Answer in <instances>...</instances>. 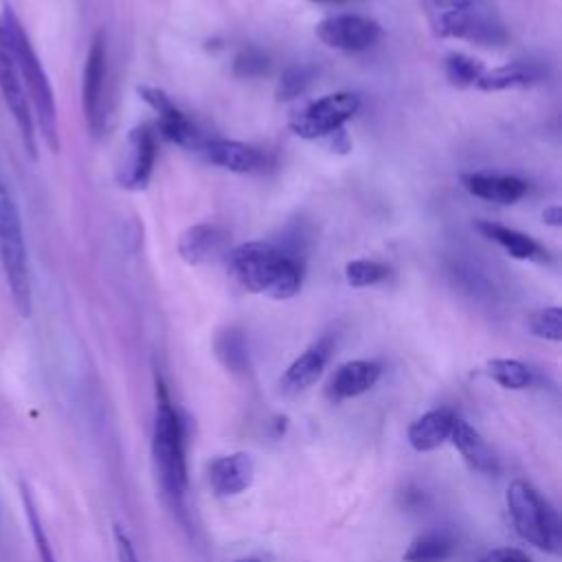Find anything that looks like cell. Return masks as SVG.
Segmentation results:
<instances>
[{
    "label": "cell",
    "mask_w": 562,
    "mask_h": 562,
    "mask_svg": "<svg viewBox=\"0 0 562 562\" xmlns=\"http://www.w3.org/2000/svg\"><path fill=\"white\" fill-rule=\"evenodd\" d=\"M0 32H3V40L10 49V55L16 64V71L21 75V82L27 90L36 130H40L47 148L58 154L60 152V117H58V101L51 86V79L40 62V55L36 53L18 14L12 5H5L3 14H0Z\"/></svg>",
    "instance_id": "obj_1"
},
{
    "label": "cell",
    "mask_w": 562,
    "mask_h": 562,
    "mask_svg": "<svg viewBox=\"0 0 562 562\" xmlns=\"http://www.w3.org/2000/svg\"><path fill=\"white\" fill-rule=\"evenodd\" d=\"M236 279L255 295L284 301L299 295L303 286V264L268 242H247L229 258Z\"/></svg>",
    "instance_id": "obj_2"
},
{
    "label": "cell",
    "mask_w": 562,
    "mask_h": 562,
    "mask_svg": "<svg viewBox=\"0 0 562 562\" xmlns=\"http://www.w3.org/2000/svg\"><path fill=\"white\" fill-rule=\"evenodd\" d=\"M0 268L5 273L12 301L18 314L25 319L32 316L34 282H32L29 249H27L18 200L5 178H0Z\"/></svg>",
    "instance_id": "obj_3"
},
{
    "label": "cell",
    "mask_w": 562,
    "mask_h": 562,
    "mask_svg": "<svg viewBox=\"0 0 562 562\" xmlns=\"http://www.w3.org/2000/svg\"><path fill=\"white\" fill-rule=\"evenodd\" d=\"M157 415L152 433V455L163 490L174 501H183L189 484L187 453H185V424L174 409L165 385L157 383Z\"/></svg>",
    "instance_id": "obj_4"
},
{
    "label": "cell",
    "mask_w": 562,
    "mask_h": 562,
    "mask_svg": "<svg viewBox=\"0 0 562 562\" xmlns=\"http://www.w3.org/2000/svg\"><path fill=\"white\" fill-rule=\"evenodd\" d=\"M505 503L516 534L536 549L560 555L562 553V521L555 508L527 482H512Z\"/></svg>",
    "instance_id": "obj_5"
},
{
    "label": "cell",
    "mask_w": 562,
    "mask_h": 562,
    "mask_svg": "<svg viewBox=\"0 0 562 562\" xmlns=\"http://www.w3.org/2000/svg\"><path fill=\"white\" fill-rule=\"evenodd\" d=\"M359 110L361 97L357 92H332L299 108L290 117V130L305 141L325 139L339 135Z\"/></svg>",
    "instance_id": "obj_6"
},
{
    "label": "cell",
    "mask_w": 562,
    "mask_h": 562,
    "mask_svg": "<svg viewBox=\"0 0 562 562\" xmlns=\"http://www.w3.org/2000/svg\"><path fill=\"white\" fill-rule=\"evenodd\" d=\"M0 95H3L10 115L16 122L25 152L29 154L32 161H38V139H36L38 133H36L34 110H32L27 90L21 82V75L16 71V64L10 55V49L3 40V32H0Z\"/></svg>",
    "instance_id": "obj_7"
},
{
    "label": "cell",
    "mask_w": 562,
    "mask_h": 562,
    "mask_svg": "<svg viewBox=\"0 0 562 562\" xmlns=\"http://www.w3.org/2000/svg\"><path fill=\"white\" fill-rule=\"evenodd\" d=\"M105 77H108V42L105 34L97 32L84 64L82 108L88 130L99 137L105 124Z\"/></svg>",
    "instance_id": "obj_8"
},
{
    "label": "cell",
    "mask_w": 562,
    "mask_h": 562,
    "mask_svg": "<svg viewBox=\"0 0 562 562\" xmlns=\"http://www.w3.org/2000/svg\"><path fill=\"white\" fill-rule=\"evenodd\" d=\"M316 38L336 51L346 53H361L372 49L380 36L383 29L376 21L359 16V14H339L329 16L316 25Z\"/></svg>",
    "instance_id": "obj_9"
},
{
    "label": "cell",
    "mask_w": 562,
    "mask_h": 562,
    "mask_svg": "<svg viewBox=\"0 0 562 562\" xmlns=\"http://www.w3.org/2000/svg\"><path fill=\"white\" fill-rule=\"evenodd\" d=\"M435 32L441 38H466L479 45H501L505 42V32L499 23H495L488 14L479 10V5L439 14L435 21Z\"/></svg>",
    "instance_id": "obj_10"
},
{
    "label": "cell",
    "mask_w": 562,
    "mask_h": 562,
    "mask_svg": "<svg viewBox=\"0 0 562 562\" xmlns=\"http://www.w3.org/2000/svg\"><path fill=\"white\" fill-rule=\"evenodd\" d=\"M139 95L159 115V130L167 141L183 146V148L198 146L200 135H198L196 126L187 120L185 112L180 108H176V103L163 90L152 88V86H141Z\"/></svg>",
    "instance_id": "obj_11"
},
{
    "label": "cell",
    "mask_w": 562,
    "mask_h": 562,
    "mask_svg": "<svg viewBox=\"0 0 562 562\" xmlns=\"http://www.w3.org/2000/svg\"><path fill=\"white\" fill-rule=\"evenodd\" d=\"M154 161H157L154 133L150 130V126L135 128L128 137V159L117 174L120 185L133 191L146 189L152 178Z\"/></svg>",
    "instance_id": "obj_12"
},
{
    "label": "cell",
    "mask_w": 562,
    "mask_h": 562,
    "mask_svg": "<svg viewBox=\"0 0 562 562\" xmlns=\"http://www.w3.org/2000/svg\"><path fill=\"white\" fill-rule=\"evenodd\" d=\"M255 479V462L249 453H234L220 458L209 469V482L215 495L236 497L251 488Z\"/></svg>",
    "instance_id": "obj_13"
},
{
    "label": "cell",
    "mask_w": 562,
    "mask_h": 562,
    "mask_svg": "<svg viewBox=\"0 0 562 562\" xmlns=\"http://www.w3.org/2000/svg\"><path fill=\"white\" fill-rule=\"evenodd\" d=\"M202 154L209 163L236 174H253L266 165V159L258 148L247 146L242 141H232V139L207 141L202 146Z\"/></svg>",
    "instance_id": "obj_14"
},
{
    "label": "cell",
    "mask_w": 562,
    "mask_h": 562,
    "mask_svg": "<svg viewBox=\"0 0 562 562\" xmlns=\"http://www.w3.org/2000/svg\"><path fill=\"white\" fill-rule=\"evenodd\" d=\"M383 376V365L376 361H352L341 365L327 385V396L336 402L367 394Z\"/></svg>",
    "instance_id": "obj_15"
},
{
    "label": "cell",
    "mask_w": 562,
    "mask_h": 562,
    "mask_svg": "<svg viewBox=\"0 0 562 562\" xmlns=\"http://www.w3.org/2000/svg\"><path fill=\"white\" fill-rule=\"evenodd\" d=\"M329 357H332V339L325 336V339H319L299 359L292 361V365L286 370L282 378V389L286 394H299L310 389L321 378Z\"/></svg>",
    "instance_id": "obj_16"
},
{
    "label": "cell",
    "mask_w": 562,
    "mask_h": 562,
    "mask_svg": "<svg viewBox=\"0 0 562 562\" xmlns=\"http://www.w3.org/2000/svg\"><path fill=\"white\" fill-rule=\"evenodd\" d=\"M462 183L466 191L473 193L475 198L497 202V204H514L527 193V183L508 174L473 172V174H464Z\"/></svg>",
    "instance_id": "obj_17"
},
{
    "label": "cell",
    "mask_w": 562,
    "mask_h": 562,
    "mask_svg": "<svg viewBox=\"0 0 562 562\" xmlns=\"http://www.w3.org/2000/svg\"><path fill=\"white\" fill-rule=\"evenodd\" d=\"M451 441L455 444V448L462 453V458L471 466V471L482 473V475L499 473V462L492 453V448L482 437V433L475 426H471L466 420H462V417L455 420Z\"/></svg>",
    "instance_id": "obj_18"
},
{
    "label": "cell",
    "mask_w": 562,
    "mask_h": 562,
    "mask_svg": "<svg viewBox=\"0 0 562 562\" xmlns=\"http://www.w3.org/2000/svg\"><path fill=\"white\" fill-rule=\"evenodd\" d=\"M455 411L451 409H433L417 417L409 426V444L417 453H428L439 448L446 439H451L453 426H455Z\"/></svg>",
    "instance_id": "obj_19"
},
{
    "label": "cell",
    "mask_w": 562,
    "mask_h": 562,
    "mask_svg": "<svg viewBox=\"0 0 562 562\" xmlns=\"http://www.w3.org/2000/svg\"><path fill=\"white\" fill-rule=\"evenodd\" d=\"M224 240L227 236L215 224H196L180 236L178 253L187 264L198 266L213 260L222 251Z\"/></svg>",
    "instance_id": "obj_20"
},
{
    "label": "cell",
    "mask_w": 562,
    "mask_h": 562,
    "mask_svg": "<svg viewBox=\"0 0 562 562\" xmlns=\"http://www.w3.org/2000/svg\"><path fill=\"white\" fill-rule=\"evenodd\" d=\"M477 229L484 238L499 245L514 260H547V253L538 247V242L516 229L503 227V224L488 222V220L479 222Z\"/></svg>",
    "instance_id": "obj_21"
},
{
    "label": "cell",
    "mask_w": 562,
    "mask_h": 562,
    "mask_svg": "<svg viewBox=\"0 0 562 562\" xmlns=\"http://www.w3.org/2000/svg\"><path fill=\"white\" fill-rule=\"evenodd\" d=\"M540 77H542V71L534 62H512L508 66L486 71L477 82V88L484 92L516 90L540 82Z\"/></svg>",
    "instance_id": "obj_22"
},
{
    "label": "cell",
    "mask_w": 562,
    "mask_h": 562,
    "mask_svg": "<svg viewBox=\"0 0 562 562\" xmlns=\"http://www.w3.org/2000/svg\"><path fill=\"white\" fill-rule=\"evenodd\" d=\"M458 551L455 534L446 529H433L417 536L404 551V562H448Z\"/></svg>",
    "instance_id": "obj_23"
},
{
    "label": "cell",
    "mask_w": 562,
    "mask_h": 562,
    "mask_svg": "<svg viewBox=\"0 0 562 562\" xmlns=\"http://www.w3.org/2000/svg\"><path fill=\"white\" fill-rule=\"evenodd\" d=\"M488 376L503 389H527L532 385V372L525 363L514 359H492L488 361Z\"/></svg>",
    "instance_id": "obj_24"
},
{
    "label": "cell",
    "mask_w": 562,
    "mask_h": 562,
    "mask_svg": "<svg viewBox=\"0 0 562 562\" xmlns=\"http://www.w3.org/2000/svg\"><path fill=\"white\" fill-rule=\"evenodd\" d=\"M444 73H446V79L455 88H469V86H477V82L486 73V66L471 55L451 53L444 62Z\"/></svg>",
    "instance_id": "obj_25"
},
{
    "label": "cell",
    "mask_w": 562,
    "mask_h": 562,
    "mask_svg": "<svg viewBox=\"0 0 562 562\" xmlns=\"http://www.w3.org/2000/svg\"><path fill=\"white\" fill-rule=\"evenodd\" d=\"M21 497H23L27 523H29V529H32V536H34V542H36L40 562H55V553H53V549H51L49 536H47V532H45V525H42V521H40L38 508H36V503H34V497H32L27 484L21 486Z\"/></svg>",
    "instance_id": "obj_26"
},
{
    "label": "cell",
    "mask_w": 562,
    "mask_h": 562,
    "mask_svg": "<svg viewBox=\"0 0 562 562\" xmlns=\"http://www.w3.org/2000/svg\"><path fill=\"white\" fill-rule=\"evenodd\" d=\"M312 77H314V71L305 64L288 66L277 82V92H275L277 99L279 101L297 99L299 95H303L308 90V86L312 84Z\"/></svg>",
    "instance_id": "obj_27"
},
{
    "label": "cell",
    "mask_w": 562,
    "mask_h": 562,
    "mask_svg": "<svg viewBox=\"0 0 562 562\" xmlns=\"http://www.w3.org/2000/svg\"><path fill=\"white\" fill-rule=\"evenodd\" d=\"M217 354L224 361V365L232 367L234 372H240L249 365L247 344L238 329H227L217 341Z\"/></svg>",
    "instance_id": "obj_28"
},
{
    "label": "cell",
    "mask_w": 562,
    "mask_h": 562,
    "mask_svg": "<svg viewBox=\"0 0 562 562\" xmlns=\"http://www.w3.org/2000/svg\"><path fill=\"white\" fill-rule=\"evenodd\" d=\"M389 277V268L380 262L357 260L346 266V279L352 288H367L385 282Z\"/></svg>",
    "instance_id": "obj_29"
},
{
    "label": "cell",
    "mask_w": 562,
    "mask_h": 562,
    "mask_svg": "<svg viewBox=\"0 0 562 562\" xmlns=\"http://www.w3.org/2000/svg\"><path fill=\"white\" fill-rule=\"evenodd\" d=\"M529 329L538 339L560 344L562 341V310L560 308H542L532 314Z\"/></svg>",
    "instance_id": "obj_30"
},
{
    "label": "cell",
    "mask_w": 562,
    "mask_h": 562,
    "mask_svg": "<svg viewBox=\"0 0 562 562\" xmlns=\"http://www.w3.org/2000/svg\"><path fill=\"white\" fill-rule=\"evenodd\" d=\"M268 58L260 49H245L234 64L238 77H260L268 71Z\"/></svg>",
    "instance_id": "obj_31"
},
{
    "label": "cell",
    "mask_w": 562,
    "mask_h": 562,
    "mask_svg": "<svg viewBox=\"0 0 562 562\" xmlns=\"http://www.w3.org/2000/svg\"><path fill=\"white\" fill-rule=\"evenodd\" d=\"M477 562H532V558H529L523 549L501 547V549L488 551V553H486L484 558H479Z\"/></svg>",
    "instance_id": "obj_32"
},
{
    "label": "cell",
    "mask_w": 562,
    "mask_h": 562,
    "mask_svg": "<svg viewBox=\"0 0 562 562\" xmlns=\"http://www.w3.org/2000/svg\"><path fill=\"white\" fill-rule=\"evenodd\" d=\"M115 542H117V555H120V562H139V555L135 551V545L130 540V536L117 527L115 529Z\"/></svg>",
    "instance_id": "obj_33"
},
{
    "label": "cell",
    "mask_w": 562,
    "mask_h": 562,
    "mask_svg": "<svg viewBox=\"0 0 562 562\" xmlns=\"http://www.w3.org/2000/svg\"><path fill=\"white\" fill-rule=\"evenodd\" d=\"M430 8L435 10V14H448V12H460V10H469L479 5V0H428Z\"/></svg>",
    "instance_id": "obj_34"
},
{
    "label": "cell",
    "mask_w": 562,
    "mask_h": 562,
    "mask_svg": "<svg viewBox=\"0 0 562 562\" xmlns=\"http://www.w3.org/2000/svg\"><path fill=\"white\" fill-rule=\"evenodd\" d=\"M542 222L549 224V227H560V224H562V209H560L558 204L547 207V209L542 211Z\"/></svg>",
    "instance_id": "obj_35"
},
{
    "label": "cell",
    "mask_w": 562,
    "mask_h": 562,
    "mask_svg": "<svg viewBox=\"0 0 562 562\" xmlns=\"http://www.w3.org/2000/svg\"><path fill=\"white\" fill-rule=\"evenodd\" d=\"M310 3H323V5H341L346 0H310Z\"/></svg>",
    "instance_id": "obj_36"
},
{
    "label": "cell",
    "mask_w": 562,
    "mask_h": 562,
    "mask_svg": "<svg viewBox=\"0 0 562 562\" xmlns=\"http://www.w3.org/2000/svg\"><path fill=\"white\" fill-rule=\"evenodd\" d=\"M236 562H260V560H255V558H247V560H236Z\"/></svg>",
    "instance_id": "obj_37"
}]
</instances>
